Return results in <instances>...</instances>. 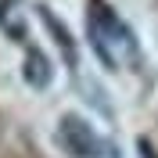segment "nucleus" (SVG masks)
I'll use <instances>...</instances> for the list:
<instances>
[{
	"mask_svg": "<svg viewBox=\"0 0 158 158\" xmlns=\"http://www.w3.org/2000/svg\"><path fill=\"white\" fill-rule=\"evenodd\" d=\"M90 36H94L97 54L108 61V65H115V61H118V50L137 54L129 29L115 18V15H111L108 7H104V4H101V0H90Z\"/></svg>",
	"mask_w": 158,
	"mask_h": 158,
	"instance_id": "1",
	"label": "nucleus"
},
{
	"mask_svg": "<svg viewBox=\"0 0 158 158\" xmlns=\"http://www.w3.org/2000/svg\"><path fill=\"white\" fill-rule=\"evenodd\" d=\"M58 140H61V148L69 151V155H76V158H101V151H104L101 137L79 115H65V118H61Z\"/></svg>",
	"mask_w": 158,
	"mask_h": 158,
	"instance_id": "2",
	"label": "nucleus"
},
{
	"mask_svg": "<svg viewBox=\"0 0 158 158\" xmlns=\"http://www.w3.org/2000/svg\"><path fill=\"white\" fill-rule=\"evenodd\" d=\"M40 18H43V25L50 29V36H54V43L61 47V54L69 58V65H76V43H72V32L65 29L54 15H50V7H40Z\"/></svg>",
	"mask_w": 158,
	"mask_h": 158,
	"instance_id": "3",
	"label": "nucleus"
},
{
	"mask_svg": "<svg viewBox=\"0 0 158 158\" xmlns=\"http://www.w3.org/2000/svg\"><path fill=\"white\" fill-rule=\"evenodd\" d=\"M25 83H29V86H40V90L50 83V61L43 58L40 50H29V54H25Z\"/></svg>",
	"mask_w": 158,
	"mask_h": 158,
	"instance_id": "4",
	"label": "nucleus"
},
{
	"mask_svg": "<svg viewBox=\"0 0 158 158\" xmlns=\"http://www.w3.org/2000/svg\"><path fill=\"white\" fill-rule=\"evenodd\" d=\"M137 148H140V158H158V151H155V148H151L148 140H140Z\"/></svg>",
	"mask_w": 158,
	"mask_h": 158,
	"instance_id": "5",
	"label": "nucleus"
}]
</instances>
